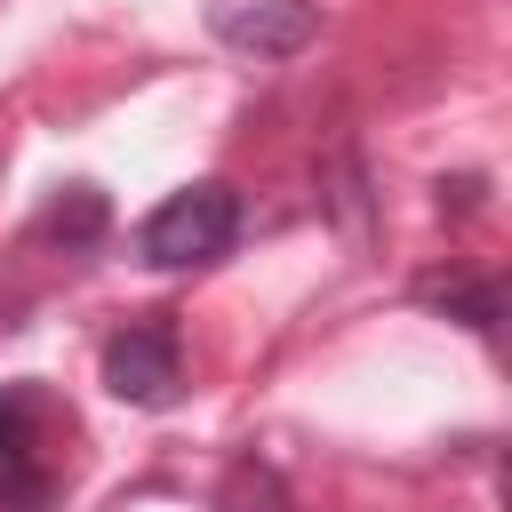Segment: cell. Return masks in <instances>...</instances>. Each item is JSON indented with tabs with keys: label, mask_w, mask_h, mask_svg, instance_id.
Masks as SVG:
<instances>
[{
	"label": "cell",
	"mask_w": 512,
	"mask_h": 512,
	"mask_svg": "<svg viewBox=\"0 0 512 512\" xmlns=\"http://www.w3.org/2000/svg\"><path fill=\"white\" fill-rule=\"evenodd\" d=\"M240 240V192L232 184H184V192H168L152 216H144V232H136V248H144V264H160V272H192V264H216L224 248Z\"/></svg>",
	"instance_id": "cell-2"
},
{
	"label": "cell",
	"mask_w": 512,
	"mask_h": 512,
	"mask_svg": "<svg viewBox=\"0 0 512 512\" xmlns=\"http://www.w3.org/2000/svg\"><path fill=\"white\" fill-rule=\"evenodd\" d=\"M416 296L440 304L448 320H464L472 336H496V328H504V288H496V280H424Z\"/></svg>",
	"instance_id": "cell-6"
},
{
	"label": "cell",
	"mask_w": 512,
	"mask_h": 512,
	"mask_svg": "<svg viewBox=\"0 0 512 512\" xmlns=\"http://www.w3.org/2000/svg\"><path fill=\"white\" fill-rule=\"evenodd\" d=\"M104 392L128 408H168L184 392V344L168 320H136L104 344Z\"/></svg>",
	"instance_id": "cell-3"
},
{
	"label": "cell",
	"mask_w": 512,
	"mask_h": 512,
	"mask_svg": "<svg viewBox=\"0 0 512 512\" xmlns=\"http://www.w3.org/2000/svg\"><path fill=\"white\" fill-rule=\"evenodd\" d=\"M216 512H296V496H288V480H280L272 464L240 456V464L224 472V488H216Z\"/></svg>",
	"instance_id": "cell-7"
},
{
	"label": "cell",
	"mask_w": 512,
	"mask_h": 512,
	"mask_svg": "<svg viewBox=\"0 0 512 512\" xmlns=\"http://www.w3.org/2000/svg\"><path fill=\"white\" fill-rule=\"evenodd\" d=\"M56 432H72V424L56 416V400L40 384H0V512H56V496H64Z\"/></svg>",
	"instance_id": "cell-1"
},
{
	"label": "cell",
	"mask_w": 512,
	"mask_h": 512,
	"mask_svg": "<svg viewBox=\"0 0 512 512\" xmlns=\"http://www.w3.org/2000/svg\"><path fill=\"white\" fill-rule=\"evenodd\" d=\"M208 32L232 56L280 64V56H304L320 40V8L312 0H208Z\"/></svg>",
	"instance_id": "cell-4"
},
{
	"label": "cell",
	"mask_w": 512,
	"mask_h": 512,
	"mask_svg": "<svg viewBox=\"0 0 512 512\" xmlns=\"http://www.w3.org/2000/svg\"><path fill=\"white\" fill-rule=\"evenodd\" d=\"M104 224H112V208H104V192H96V184H64V192L40 208V240H64V248L104 240Z\"/></svg>",
	"instance_id": "cell-5"
}]
</instances>
